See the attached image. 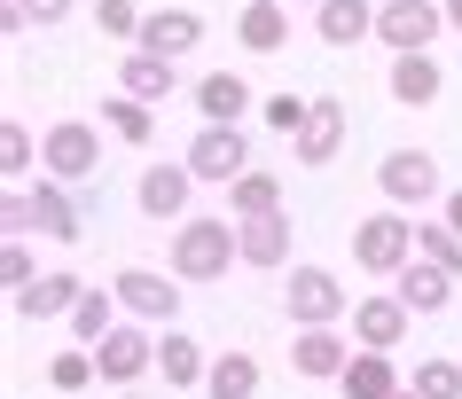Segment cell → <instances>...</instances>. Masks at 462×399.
Instances as JSON below:
<instances>
[{
  "label": "cell",
  "mask_w": 462,
  "mask_h": 399,
  "mask_svg": "<svg viewBox=\"0 0 462 399\" xmlns=\"http://www.w3.org/2000/svg\"><path fill=\"white\" fill-rule=\"evenodd\" d=\"M236 258H244V243H236V220L227 212L219 220L189 212V220L172 227V282H227Z\"/></svg>",
  "instance_id": "obj_1"
},
{
  "label": "cell",
  "mask_w": 462,
  "mask_h": 399,
  "mask_svg": "<svg viewBox=\"0 0 462 399\" xmlns=\"http://www.w3.org/2000/svg\"><path fill=\"white\" fill-rule=\"evenodd\" d=\"M353 267L361 275H408L415 267V220L408 212H368V220H353Z\"/></svg>",
  "instance_id": "obj_2"
},
{
  "label": "cell",
  "mask_w": 462,
  "mask_h": 399,
  "mask_svg": "<svg viewBox=\"0 0 462 399\" xmlns=\"http://www.w3.org/2000/svg\"><path fill=\"white\" fill-rule=\"evenodd\" d=\"M376 188H384L392 212L447 204V180H439V157H431V150H384V157H376Z\"/></svg>",
  "instance_id": "obj_3"
},
{
  "label": "cell",
  "mask_w": 462,
  "mask_h": 399,
  "mask_svg": "<svg viewBox=\"0 0 462 399\" xmlns=\"http://www.w3.org/2000/svg\"><path fill=\"white\" fill-rule=\"evenodd\" d=\"M40 165H48V180H63V188H87V180L102 173V125L87 118H63L40 133Z\"/></svg>",
  "instance_id": "obj_4"
},
{
  "label": "cell",
  "mask_w": 462,
  "mask_h": 399,
  "mask_svg": "<svg viewBox=\"0 0 462 399\" xmlns=\"http://www.w3.org/2000/svg\"><path fill=\"white\" fill-rule=\"evenodd\" d=\"M282 313H291L298 329H337L345 313H353V290H345L329 267H291V282H282Z\"/></svg>",
  "instance_id": "obj_5"
},
{
  "label": "cell",
  "mask_w": 462,
  "mask_h": 399,
  "mask_svg": "<svg viewBox=\"0 0 462 399\" xmlns=\"http://www.w3.org/2000/svg\"><path fill=\"white\" fill-rule=\"evenodd\" d=\"M439 32H447V8L439 0H376V40L392 55H431Z\"/></svg>",
  "instance_id": "obj_6"
},
{
  "label": "cell",
  "mask_w": 462,
  "mask_h": 399,
  "mask_svg": "<svg viewBox=\"0 0 462 399\" xmlns=\"http://www.w3.org/2000/svg\"><path fill=\"white\" fill-rule=\"evenodd\" d=\"M95 368H102L110 392H134V384L157 368V337H149V322H118V329L95 345Z\"/></svg>",
  "instance_id": "obj_7"
},
{
  "label": "cell",
  "mask_w": 462,
  "mask_h": 399,
  "mask_svg": "<svg viewBox=\"0 0 462 399\" xmlns=\"http://www.w3.org/2000/svg\"><path fill=\"white\" fill-rule=\"evenodd\" d=\"M196 180H219V188H236V180L251 173V141H244V125H196V141L189 157H180Z\"/></svg>",
  "instance_id": "obj_8"
},
{
  "label": "cell",
  "mask_w": 462,
  "mask_h": 399,
  "mask_svg": "<svg viewBox=\"0 0 462 399\" xmlns=\"http://www.w3.org/2000/svg\"><path fill=\"white\" fill-rule=\"evenodd\" d=\"M415 313L400 305V290H376V298H353V345L361 352H400L408 345Z\"/></svg>",
  "instance_id": "obj_9"
},
{
  "label": "cell",
  "mask_w": 462,
  "mask_h": 399,
  "mask_svg": "<svg viewBox=\"0 0 462 399\" xmlns=\"http://www.w3.org/2000/svg\"><path fill=\"white\" fill-rule=\"evenodd\" d=\"M24 196H32V235H48V243H79V235H87V188L40 180Z\"/></svg>",
  "instance_id": "obj_10"
},
{
  "label": "cell",
  "mask_w": 462,
  "mask_h": 399,
  "mask_svg": "<svg viewBox=\"0 0 462 399\" xmlns=\"http://www.w3.org/2000/svg\"><path fill=\"white\" fill-rule=\"evenodd\" d=\"M110 290H118V305L134 322H149V329H172V313H180V282H165L157 267H125Z\"/></svg>",
  "instance_id": "obj_11"
},
{
  "label": "cell",
  "mask_w": 462,
  "mask_h": 399,
  "mask_svg": "<svg viewBox=\"0 0 462 399\" xmlns=\"http://www.w3.org/2000/svg\"><path fill=\"white\" fill-rule=\"evenodd\" d=\"M189 196H196V173L189 165H165V157H157V165H149L142 180H134V204H142V220H189Z\"/></svg>",
  "instance_id": "obj_12"
},
{
  "label": "cell",
  "mask_w": 462,
  "mask_h": 399,
  "mask_svg": "<svg viewBox=\"0 0 462 399\" xmlns=\"http://www.w3.org/2000/svg\"><path fill=\"white\" fill-rule=\"evenodd\" d=\"M353 337L345 329H298V345H291V368L306 376V384H337L345 368H353Z\"/></svg>",
  "instance_id": "obj_13"
},
{
  "label": "cell",
  "mask_w": 462,
  "mask_h": 399,
  "mask_svg": "<svg viewBox=\"0 0 462 399\" xmlns=\"http://www.w3.org/2000/svg\"><path fill=\"white\" fill-rule=\"evenodd\" d=\"M134 48H142V55H172V63H189V55L204 48V16H196V8H149Z\"/></svg>",
  "instance_id": "obj_14"
},
{
  "label": "cell",
  "mask_w": 462,
  "mask_h": 399,
  "mask_svg": "<svg viewBox=\"0 0 462 399\" xmlns=\"http://www.w3.org/2000/svg\"><path fill=\"white\" fill-rule=\"evenodd\" d=\"M291 157H298V165H337V157H345V102L337 95H314V110H306V125H298Z\"/></svg>",
  "instance_id": "obj_15"
},
{
  "label": "cell",
  "mask_w": 462,
  "mask_h": 399,
  "mask_svg": "<svg viewBox=\"0 0 462 399\" xmlns=\"http://www.w3.org/2000/svg\"><path fill=\"white\" fill-rule=\"evenodd\" d=\"M314 32L321 48H361V40H376V0H321Z\"/></svg>",
  "instance_id": "obj_16"
},
{
  "label": "cell",
  "mask_w": 462,
  "mask_h": 399,
  "mask_svg": "<svg viewBox=\"0 0 462 399\" xmlns=\"http://www.w3.org/2000/svg\"><path fill=\"white\" fill-rule=\"evenodd\" d=\"M236 40H244L251 55H282V48H291V0H244Z\"/></svg>",
  "instance_id": "obj_17"
},
{
  "label": "cell",
  "mask_w": 462,
  "mask_h": 399,
  "mask_svg": "<svg viewBox=\"0 0 462 399\" xmlns=\"http://www.w3.org/2000/svg\"><path fill=\"white\" fill-rule=\"evenodd\" d=\"M439 95H447L439 55H392V102H400V110H431Z\"/></svg>",
  "instance_id": "obj_18"
},
{
  "label": "cell",
  "mask_w": 462,
  "mask_h": 399,
  "mask_svg": "<svg viewBox=\"0 0 462 399\" xmlns=\"http://www.w3.org/2000/svg\"><path fill=\"white\" fill-rule=\"evenodd\" d=\"M157 368H165L172 392H204V376H212V352L196 345L189 329H165V337H157Z\"/></svg>",
  "instance_id": "obj_19"
},
{
  "label": "cell",
  "mask_w": 462,
  "mask_h": 399,
  "mask_svg": "<svg viewBox=\"0 0 462 399\" xmlns=\"http://www.w3.org/2000/svg\"><path fill=\"white\" fill-rule=\"evenodd\" d=\"M118 95H134V102H149V110H157V102L165 95H180V63H172V55H125V71H118Z\"/></svg>",
  "instance_id": "obj_20"
},
{
  "label": "cell",
  "mask_w": 462,
  "mask_h": 399,
  "mask_svg": "<svg viewBox=\"0 0 462 399\" xmlns=\"http://www.w3.org/2000/svg\"><path fill=\"white\" fill-rule=\"evenodd\" d=\"M236 243H244V267H291V212H267V220H236Z\"/></svg>",
  "instance_id": "obj_21"
},
{
  "label": "cell",
  "mask_w": 462,
  "mask_h": 399,
  "mask_svg": "<svg viewBox=\"0 0 462 399\" xmlns=\"http://www.w3.org/2000/svg\"><path fill=\"white\" fill-rule=\"evenodd\" d=\"M79 298H87V282H79V275H40V282L16 290V313H24V322H71Z\"/></svg>",
  "instance_id": "obj_22"
},
{
  "label": "cell",
  "mask_w": 462,
  "mask_h": 399,
  "mask_svg": "<svg viewBox=\"0 0 462 399\" xmlns=\"http://www.w3.org/2000/svg\"><path fill=\"white\" fill-rule=\"evenodd\" d=\"M392 290H400V305H408V313H447V305H455V275H447V267H431V258H415L408 275H392Z\"/></svg>",
  "instance_id": "obj_23"
},
{
  "label": "cell",
  "mask_w": 462,
  "mask_h": 399,
  "mask_svg": "<svg viewBox=\"0 0 462 399\" xmlns=\"http://www.w3.org/2000/svg\"><path fill=\"white\" fill-rule=\"evenodd\" d=\"M189 102L204 110V125H244V110H251V86H244L236 71H204Z\"/></svg>",
  "instance_id": "obj_24"
},
{
  "label": "cell",
  "mask_w": 462,
  "mask_h": 399,
  "mask_svg": "<svg viewBox=\"0 0 462 399\" xmlns=\"http://www.w3.org/2000/svg\"><path fill=\"white\" fill-rule=\"evenodd\" d=\"M337 392L345 399H392V392H408V376L392 368V352H353V368L337 376Z\"/></svg>",
  "instance_id": "obj_25"
},
{
  "label": "cell",
  "mask_w": 462,
  "mask_h": 399,
  "mask_svg": "<svg viewBox=\"0 0 462 399\" xmlns=\"http://www.w3.org/2000/svg\"><path fill=\"white\" fill-rule=\"evenodd\" d=\"M204 399H259V360L251 352H212V376H204Z\"/></svg>",
  "instance_id": "obj_26"
},
{
  "label": "cell",
  "mask_w": 462,
  "mask_h": 399,
  "mask_svg": "<svg viewBox=\"0 0 462 399\" xmlns=\"http://www.w3.org/2000/svg\"><path fill=\"white\" fill-rule=\"evenodd\" d=\"M102 133L125 141V150H149L157 118H149V102H134V95H102Z\"/></svg>",
  "instance_id": "obj_27"
},
{
  "label": "cell",
  "mask_w": 462,
  "mask_h": 399,
  "mask_svg": "<svg viewBox=\"0 0 462 399\" xmlns=\"http://www.w3.org/2000/svg\"><path fill=\"white\" fill-rule=\"evenodd\" d=\"M118 290H102V282H87V298L71 305V337L79 345H102V337H110V329H118Z\"/></svg>",
  "instance_id": "obj_28"
},
{
  "label": "cell",
  "mask_w": 462,
  "mask_h": 399,
  "mask_svg": "<svg viewBox=\"0 0 462 399\" xmlns=\"http://www.w3.org/2000/svg\"><path fill=\"white\" fill-rule=\"evenodd\" d=\"M267 212H282V180L251 165V173L227 188V220H267Z\"/></svg>",
  "instance_id": "obj_29"
},
{
  "label": "cell",
  "mask_w": 462,
  "mask_h": 399,
  "mask_svg": "<svg viewBox=\"0 0 462 399\" xmlns=\"http://www.w3.org/2000/svg\"><path fill=\"white\" fill-rule=\"evenodd\" d=\"M48 384H55L63 399H87V392L102 384V368H95V345H63V352L48 360Z\"/></svg>",
  "instance_id": "obj_30"
},
{
  "label": "cell",
  "mask_w": 462,
  "mask_h": 399,
  "mask_svg": "<svg viewBox=\"0 0 462 399\" xmlns=\"http://www.w3.org/2000/svg\"><path fill=\"white\" fill-rule=\"evenodd\" d=\"M415 258H431V267H447L462 282V235L447 220H415Z\"/></svg>",
  "instance_id": "obj_31"
},
{
  "label": "cell",
  "mask_w": 462,
  "mask_h": 399,
  "mask_svg": "<svg viewBox=\"0 0 462 399\" xmlns=\"http://www.w3.org/2000/svg\"><path fill=\"white\" fill-rule=\"evenodd\" d=\"M32 165H40V141H32V125H24V118H8V125H0V173L24 180Z\"/></svg>",
  "instance_id": "obj_32"
},
{
  "label": "cell",
  "mask_w": 462,
  "mask_h": 399,
  "mask_svg": "<svg viewBox=\"0 0 462 399\" xmlns=\"http://www.w3.org/2000/svg\"><path fill=\"white\" fill-rule=\"evenodd\" d=\"M415 399H462V360H415Z\"/></svg>",
  "instance_id": "obj_33"
},
{
  "label": "cell",
  "mask_w": 462,
  "mask_h": 399,
  "mask_svg": "<svg viewBox=\"0 0 462 399\" xmlns=\"http://www.w3.org/2000/svg\"><path fill=\"white\" fill-rule=\"evenodd\" d=\"M95 32L102 40H142V8L134 0H95Z\"/></svg>",
  "instance_id": "obj_34"
},
{
  "label": "cell",
  "mask_w": 462,
  "mask_h": 399,
  "mask_svg": "<svg viewBox=\"0 0 462 399\" xmlns=\"http://www.w3.org/2000/svg\"><path fill=\"white\" fill-rule=\"evenodd\" d=\"M259 110H267V125L282 133V141H298V125H306V110H314V95H267Z\"/></svg>",
  "instance_id": "obj_35"
},
{
  "label": "cell",
  "mask_w": 462,
  "mask_h": 399,
  "mask_svg": "<svg viewBox=\"0 0 462 399\" xmlns=\"http://www.w3.org/2000/svg\"><path fill=\"white\" fill-rule=\"evenodd\" d=\"M0 282H8V298H16L24 282H40V267H32V243H24V235H8V250H0Z\"/></svg>",
  "instance_id": "obj_36"
},
{
  "label": "cell",
  "mask_w": 462,
  "mask_h": 399,
  "mask_svg": "<svg viewBox=\"0 0 462 399\" xmlns=\"http://www.w3.org/2000/svg\"><path fill=\"white\" fill-rule=\"evenodd\" d=\"M0 227H8V235H32V196H24V188L0 196Z\"/></svg>",
  "instance_id": "obj_37"
},
{
  "label": "cell",
  "mask_w": 462,
  "mask_h": 399,
  "mask_svg": "<svg viewBox=\"0 0 462 399\" xmlns=\"http://www.w3.org/2000/svg\"><path fill=\"white\" fill-rule=\"evenodd\" d=\"M63 16H71V0H24V24L32 32H55Z\"/></svg>",
  "instance_id": "obj_38"
},
{
  "label": "cell",
  "mask_w": 462,
  "mask_h": 399,
  "mask_svg": "<svg viewBox=\"0 0 462 399\" xmlns=\"http://www.w3.org/2000/svg\"><path fill=\"white\" fill-rule=\"evenodd\" d=\"M439 220H447V227L462 235V188H447V204H439Z\"/></svg>",
  "instance_id": "obj_39"
},
{
  "label": "cell",
  "mask_w": 462,
  "mask_h": 399,
  "mask_svg": "<svg viewBox=\"0 0 462 399\" xmlns=\"http://www.w3.org/2000/svg\"><path fill=\"white\" fill-rule=\"evenodd\" d=\"M439 8H447V32H462V0H439Z\"/></svg>",
  "instance_id": "obj_40"
},
{
  "label": "cell",
  "mask_w": 462,
  "mask_h": 399,
  "mask_svg": "<svg viewBox=\"0 0 462 399\" xmlns=\"http://www.w3.org/2000/svg\"><path fill=\"white\" fill-rule=\"evenodd\" d=\"M291 8H321V0H291Z\"/></svg>",
  "instance_id": "obj_41"
},
{
  "label": "cell",
  "mask_w": 462,
  "mask_h": 399,
  "mask_svg": "<svg viewBox=\"0 0 462 399\" xmlns=\"http://www.w3.org/2000/svg\"><path fill=\"white\" fill-rule=\"evenodd\" d=\"M392 399H415V384H408V392H392Z\"/></svg>",
  "instance_id": "obj_42"
},
{
  "label": "cell",
  "mask_w": 462,
  "mask_h": 399,
  "mask_svg": "<svg viewBox=\"0 0 462 399\" xmlns=\"http://www.w3.org/2000/svg\"><path fill=\"white\" fill-rule=\"evenodd\" d=\"M118 399H142V392H118Z\"/></svg>",
  "instance_id": "obj_43"
}]
</instances>
